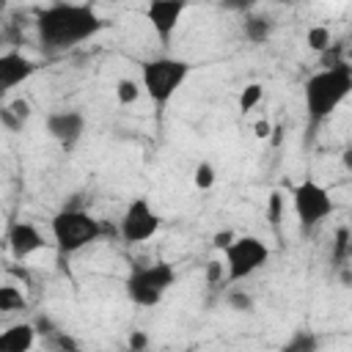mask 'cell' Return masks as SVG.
<instances>
[{"label": "cell", "mask_w": 352, "mask_h": 352, "mask_svg": "<svg viewBox=\"0 0 352 352\" xmlns=\"http://www.w3.org/2000/svg\"><path fill=\"white\" fill-rule=\"evenodd\" d=\"M104 28L99 14L85 3H55L38 11L36 30L44 47L50 50H66L74 47L91 36H96Z\"/></svg>", "instance_id": "1"}, {"label": "cell", "mask_w": 352, "mask_h": 352, "mask_svg": "<svg viewBox=\"0 0 352 352\" xmlns=\"http://www.w3.org/2000/svg\"><path fill=\"white\" fill-rule=\"evenodd\" d=\"M349 94H352V66L349 63L330 66V69L311 74L305 82V110H308L311 124H322L324 118H330Z\"/></svg>", "instance_id": "2"}, {"label": "cell", "mask_w": 352, "mask_h": 352, "mask_svg": "<svg viewBox=\"0 0 352 352\" xmlns=\"http://www.w3.org/2000/svg\"><path fill=\"white\" fill-rule=\"evenodd\" d=\"M190 69L192 66L182 58H151L140 63V82L157 110H162L173 99V94L190 77Z\"/></svg>", "instance_id": "3"}, {"label": "cell", "mask_w": 352, "mask_h": 352, "mask_svg": "<svg viewBox=\"0 0 352 352\" xmlns=\"http://www.w3.org/2000/svg\"><path fill=\"white\" fill-rule=\"evenodd\" d=\"M50 228H52V239L60 256L77 253L104 234V226L82 209H60L50 220Z\"/></svg>", "instance_id": "4"}, {"label": "cell", "mask_w": 352, "mask_h": 352, "mask_svg": "<svg viewBox=\"0 0 352 352\" xmlns=\"http://www.w3.org/2000/svg\"><path fill=\"white\" fill-rule=\"evenodd\" d=\"M176 283V270L168 261H154L143 267H132V272L124 280L126 297L140 308H154L162 302L168 289Z\"/></svg>", "instance_id": "5"}, {"label": "cell", "mask_w": 352, "mask_h": 352, "mask_svg": "<svg viewBox=\"0 0 352 352\" xmlns=\"http://www.w3.org/2000/svg\"><path fill=\"white\" fill-rule=\"evenodd\" d=\"M223 261H226V272H228L226 283L234 286V283L250 278L256 270H261L270 261V248L264 239H258L253 234H242L223 250Z\"/></svg>", "instance_id": "6"}, {"label": "cell", "mask_w": 352, "mask_h": 352, "mask_svg": "<svg viewBox=\"0 0 352 352\" xmlns=\"http://www.w3.org/2000/svg\"><path fill=\"white\" fill-rule=\"evenodd\" d=\"M292 206H294V214H297L302 231L316 228L336 209L330 192L319 182H314V179H305V182H300V184L292 187Z\"/></svg>", "instance_id": "7"}, {"label": "cell", "mask_w": 352, "mask_h": 352, "mask_svg": "<svg viewBox=\"0 0 352 352\" xmlns=\"http://www.w3.org/2000/svg\"><path fill=\"white\" fill-rule=\"evenodd\" d=\"M162 226V217L160 212L148 204L146 195L140 198H132L121 214V223H118V234L126 245H140V242H148Z\"/></svg>", "instance_id": "8"}, {"label": "cell", "mask_w": 352, "mask_h": 352, "mask_svg": "<svg viewBox=\"0 0 352 352\" xmlns=\"http://www.w3.org/2000/svg\"><path fill=\"white\" fill-rule=\"evenodd\" d=\"M44 126L55 143H60L63 148H74L85 132V116L80 110H55V113H47Z\"/></svg>", "instance_id": "9"}, {"label": "cell", "mask_w": 352, "mask_h": 352, "mask_svg": "<svg viewBox=\"0 0 352 352\" xmlns=\"http://www.w3.org/2000/svg\"><path fill=\"white\" fill-rule=\"evenodd\" d=\"M184 11H187L184 0H154V3L146 6V19L151 22V28H154V33L160 36L162 44L170 41V36H173Z\"/></svg>", "instance_id": "10"}, {"label": "cell", "mask_w": 352, "mask_h": 352, "mask_svg": "<svg viewBox=\"0 0 352 352\" xmlns=\"http://www.w3.org/2000/svg\"><path fill=\"white\" fill-rule=\"evenodd\" d=\"M36 72V60H30L22 52H6L0 55V94H8L19 82H25Z\"/></svg>", "instance_id": "11"}, {"label": "cell", "mask_w": 352, "mask_h": 352, "mask_svg": "<svg viewBox=\"0 0 352 352\" xmlns=\"http://www.w3.org/2000/svg\"><path fill=\"white\" fill-rule=\"evenodd\" d=\"M6 242H8L11 253H14V258H28V256H33L36 250H41L47 245L44 236H41V231L33 223H22V220L8 228Z\"/></svg>", "instance_id": "12"}, {"label": "cell", "mask_w": 352, "mask_h": 352, "mask_svg": "<svg viewBox=\"0 0 352 352\" xmlns=\"http://www.w3.org/2000/svg\"><path fill=\"white\" fill-rule=\"evenodd\" d=\"M33 341H36V327L30 322H19L0 333V352H30Z\"/></svg>", "instance_id": "13"}, {"label": "cell", "mask_w": 352, "mask_h": 352, "mask_svg": "<svg viewBox=\"0 0 352 352\" xmlns=\"http://www.w3.org/2000/svg\"><path fill=\"white\" fill-rule=\"evenodd\" d=\"M242 33L253 44H264L272 36V19L267 14H248L242 19Z\"/></svg>", "instance_id": "14"}, {"label": "cell", "mask_w": 352, "mask_h": 352, "mask_svg": "<svg viewBox=\"0 0 352 352\" xmlns=\"http://www.w3.org/2000/svg\"><path fill=\"white\" fill-rule=\"evenodd\" d=\"M319 336L314 333V330H294L286 341H283V346L278 349V352H319Z\"/></svg>", "instance_id": "15"}, {"label": "cell", "mask_w": 352, "mask_h": 352, "mask_svg": "<svg viewBox=\"0 0 352 352\" xmlns=\"http://www.w3.org/2000/svg\"><path fill=\"white\" fill-rule=\"evenodd\" d=\"M349 256H352V234H349L346 226H341L336 231V242H333V261L341 264V267H346Z\"/></svg>", "instance_id": "16"}, {"label": "cell", "mask_w": 352, "mask_h": 352, "mask_svg": "<svg viewBox=\"0 0 352 352\" xmlns=\"http://www.w3.org/2000/svg\"><path fill=\"white\" fill-rule=\"evenodd\" d=\"M330 41H333V36H330V28H327V25H314V28H308V33H305L308 50H314V52H319V55L330 50Z\"/></svg>", "instance_id": "17"}, {"label": "cell", "mask_w": 352, "mask_h": 352, "mask_svg": "<svg viewBox=\"0 0 352 352\" xmlns=\"http://www.w3.org/2000/svg\"><path fill=\"white\" fill-rule=\"evenodd\" d=\"M25 305H28L25 294L16 286H0V311L11 314V311H22Z\"/></svg>", "instance_id": "18"}, {"label": "cell", "mask_w": 352, "mask_h": 352, "mask_svg": "<svg viewBox=\"0 0 352 352\" xmlns=\"http://www.w3.org/2000/svg\"><path fill=\"white\" fill-rule=\"evenodd\" d=\"M116 99H118V104H135L140 99V85L129 77H121L116 82Z\"/></svg>", "instance_id": "19"}, {"label": "cell", "mask_w": 352, "mask_h": 352, "mask_svg": "<svg viewBox=\"0 0 352 352\" xmlns=\"http://www.w3.org/2000/svg\"><path fill=\"white\" fill-rule=\"evenodd\" d=\"M214 179H217V173H214V165H212V162H198V165H195V170H192V184H195L198 190H212V187H214Z\"/></svg>", "instance_id": "20"}, {"label": "cell", "mask_w": 352, "mask_h": 352, "mask_svg": "<svg viewBox=\"0 0 352 352\" xmlns=\"http://www.w3.org/2000/svg\"><path fill=\"white\" fill-rule=\"evenodd\" d=\"M261 99H264V88H261L258 82H250V85H245L242 94H239V110H242V113H250Z\"/></svg>", "instance_id": "21"}, {"label": "cell", "mask_w": 352, "mask_h": 352, "mask_svg": "<svg viewBox=\"0 0 352 352\" xmlns=\"http://www.w3.org/2000/svg\"><path fill=\"white\" fill-rule=\"evenodd\" d=\"M226 261H220V258H212V261H206V283L209 286H220V283H226Z\"/></svg>", "instance_id": "22"}, {"label": "cell", "mask_w": 352, "mask_h": 352, "mask_svg": "<svg viewBox=\"0 0 352 352\" xmlns=\"http://www.w3.org/2000/svg\"><path fill=\"white\" fill-rule=\"evenodd\" d=\"M228 305H231L234 311H245V314L256 308L253 297H250L248 292H242V289H234V292H228Z\"/></svg>", "instance_id": "23"}, {"label": "cell", "mask_w": 352, "mask_h": 352, "mask_svg": "<svg viewBox=\"0 0 352 352\" xmlns=\"http://www.w3.org/2000/svg\"><path fill=\"white\" fill-rule=\"evenodd\" d=\"M280 217H283V195L280 192H272L270 195V209H267V220L272 228L280 226Z\"/></svg>", "instance_id": "24"}, {"label": "cell", "mask_w": 352, "mask_h": 352, "mask_svg": "<svg viewBox=\"0 0 352 352\" xmlns=\"http://www.w3.org/2000/svg\"><path fill=\"white\" fill-rule=\"evenodd\" d=\"M0 124H3L8 132H22V126H25V121H19V118H16L6 104L0 107Z\"/></svg>", "instance_id": "25"}, {"label": "cell", "mask_w": 352, "mask_h": 352, "mask_svg": "<svg viewBox=\"0 0 352 352\" xmlns=\"http://www.w3.org/2000/svg\"><path fill=\"white\" fill-rule=\"evenodd\" d=\"M6 107H8L19 121H28V118H30V102H28V99H22V96H19V99H11Z\"/></svg>", "instance_id": "26"}, {"label": "cell", "mask_w": 352, "mask_h": 352, "mask_svg": "<svg viewBox=\"0 0 352 352\" xmlns=\"http://www.w3.org/2000/svg\"><path fill=\"white\" fill-rule=\"evenodd\" d=\"M126 346L135 349V352H146V346H148V336H146L143 330H132L129 338H126Z\"/></svg>", "instance_id": "27"}, {"label": "cell", "mask_w": 352, "mask_h": 352, "mask_svg": "<svg viewBox=\"0 0 352 352\" xmlns=\"http://www.w3.org/2000/svg\"><path fill=\"white\" fill-rule=\"evenodd\" d=\"M234 239H236V234H234V231H228V228H226V231H217V234L212 236V248H217V250H226V248H228Z\"/></svg>", "instance_id": "28"}, {"label": "cell", "mask_w": 352, "mask_h": 352, "mask_svg": "<svg viewBox=\"0 0 352 352\" xmlns=\"http://www.w3.org/2000/svg\"><path fill=\"white\" fill-rule=\"evenodd\" d=\"M272 129H275V126H272L267 118H261V121L253 124V135H256L258 140H270V138H272Z\"/></svg>", "instance_id": "29"}, {"label": "cell", "mask_w": 352, "mask_h": 352, "mask_svg": "<svg viewBox=\"0 0 352 352\" xmlns=\"http://www.w3.org/2000/svg\"><path fill=\"white\" fill-rule=\"evenodd\" d=\"M58 344H60V349H63V352H85V349H80L69 336H58Z\"/></svg>", "instance_id": "30"}, {"label": "cell", "mask_w": 352, "mask_h": 352, "mask_svg": "<svg viewBox=\"0 0 352 352\" xmlns=\"http://www.w3.org/2000/svg\"><path fill=\"white\" fill-rule=\"evenodd\" d=\"M341 165H344L346 170H352V146L344 148V154H341Z\"/></svg>", "instance_id": "31"}, {"label": "cell", "mask_w": 352, "mask_h": 352, "mask_svg": "<svg viewBox=\"0 0 352 352\" xmlns=\"http://www.w3.org/2000/svg\"><path fill=\"white\" fill-rule=\"evenodd\" d=\"M338 280H341L344 286H352V270H349V267H344V270H341V275H338Z\"/></svg>", "instance_id": "32"}, {"label": "cell", "mask_w": 352, "mask_h": 352, "mask_svg": "<svg viewBox=\"0 0 352 352\" xmlns=\"http://www.w3.org/2000/svg\"><path fill=\"white\" fill-rule=\"evenodd\" d=\"M124 352H135V349H129V346H126V349H124Z\"/></svg>", "instance_id": "33"}, {"label": "cell", "mask_w": 352, "mask_h": 352, "mask_svg": "<svg viewBox=\"0 0 352 352\" xmlns=\"http://www.w3.org/2000/svg\"><path fill=\"white\" fill-rule=\"evenodd\" d=\"M184 352H195V349H184Z\"/></svg>", "instance_id": "34"}, {"label": "cell", "mask_w": 352, "mask_h": 352, "mask_svg": "<svg viewBox=\"0 0 352 352\" xmlns=\"http://www.w3.org/2000/svg\"><path fill=\"white\" fill-rule=\"evenodd\" d=\"M349 220H352V212H349Z\"/></svg>", "instance_id": "35"}]
</instances>
